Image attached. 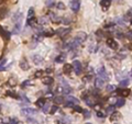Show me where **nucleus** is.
Instances as JSON below:
<instances>
[{
  "label": "nucleus",
  "instance_id": "12",
  "mask_svg": "<svg viewBox=\"0 0 132 124\" xmlns=\"http://www.w3.org/2000/svg\"><path fill=\"white\" fill-rule=\"evenodd\" d=\"M98 75H99V77L100 78H102L103 80H107V78H108V76H107V74H106V72H105V68L103 67H101V68H99L98 69Z\"/></svg>",
  "mask_w": 132,
  "mask_h": 124
},
{
  "label": "nucleus",
  "instance_id": "13",
  "mask_svg": "<svg viewBox=\"0 0 132 124\" xmlns=\"http://www.w3.org/2000/svg\"><path fill=\"white\" fill-rule=\"evenodd\" d=\"M32 60H33V63L35 65H40L43 63V58H42L40 55H34L33 57H32Z\"/></svg>",
  "mask_w": 132,
  "mask_h": 124
},
{
  "label": "nucleus",
  "instance_id": "39",
  "mask_svg": "<svg viewBox=\"0 0 132 124\" xmlns=\"http://www.w3.org/2000/svg\"><path fill=\"white\" fill-rule=\"evenodd\" d=\"M62 91H63L64 93H66V95H68V93L70 92V87L67 86V87H65L64 89H62Z\"/></svg>",
  "mask_w": 132,
  "mask_h": 124
},
{
  "label": "nucleus",
  "instance_id": "29",
  "mask_svg": "<svg viewBox=\"0 0 132 124\" xmlns=\"http://www.w3.org/2000/svg\"><path fill=\"white\" fill-rule=\"evenodd\" d=\"M73 109H74L75 111H76V112H80V113L83 112V109H82V108H80V107H79L78 104H76V105L74 104V105H73Z\"/></svg>",
  "mask_w": 132,
  "mask_h": 124
},
{
  "label": "nucleus",
  "instance_id": "17",
  "mask_svg": "<svg viewBox=\"0 0 132 124\" xmlns=\"http://www.w3.org/2000/svg\"><path fill=\"white\" fill-rule=\"evenodd\" d=\"M21 18H22V13L18 12V13H16V15H13V18H12V21H13V23H18V22H21Z\"/></svg>",
  "mask_w": 132,
  "mask_h": 124
},
{
  "label": "nucleus",
  "instance_id": "42",
  "mask_svg": "<svg viewBox=\"0 0 132 124\" xmlns=\"http://www.w3.org/2000/svg\"><path fill=\"white\" fill-rule=\"evenodd\" d=\"M21 99H22V100H24V101H25V102H29V99H26L25 97H24V95H22V97H21Z\"/></svg>",
  "mask_w": 132,
  "mask_h": 124
},
{
  "label": "nucleus",
  "instance_id": "11",
  "mask_svg": "<svg viewBox=\"0 0 132 124\" xmlns=\"http://www.w3.org/2000/svg\"><path fill=\"white\" fill-rule=\"evenodd\" d=\"M55 62L57 63V64H63V63L66 62V56H65V54H60L56 56L55 58Z\"/></svg>",
  "mask_w": 132,
  "mask_h": 124
},
{
  "label": "nucleus",
  "instance_id": "34",
  "mask_svg": "<svg viewBox=\"0 0 132 124\" xmlns=\"http://www.w3.org/2000/svg\"><path fill=\"white\" fill-rule=\"evenodd\" d=\"M96 115H97V117H101V119H105V117H106V114H105V113H102L101 111H97Z\"/></svg>",
  "mask_w": 132,
  "mask_h": 124
},
{
  "label": "nucleus",
  "instance_id": "41",
  "mask_svg": "<svg viewBox=\"0 0 132 124\" xmlns=\"http://www.w3.org/2000/svg\"><path fill=\"white\" fill-rule=\"evenodd\" d=\"M73 105H74V103H72V102H68V101H66V102H65V107L73 108Z\"/></svg>",
  "mask_w": 132,
  "mask_h": 124
},
{
  "label": "nucleus",
  "instance_id": "3",
  "mask_svg": "<svg viewBox=\"0 0 132 124\" xmlns=\"http://www.w3.org/2000/svg\"><path fill=\"white\" fill-rule=\"evenodd\" d=\"M70 9L74 12H78L80 9V0H70Z\"/></svg>",
  "mask_w": 132,
  "mask_h": 124
},
{
  "label": "nucleus",
  "instance_id": "9",
  "mask_svg": "<svg viewBox=\"0 0 132 124\" xmlns=\"http://www.w3.org/2000/svg\"><path fill=\"white\" fill-rule=\"evenodd\" d=\"M48 21H50V19H48L47 15H43V17L38 19V24H40V25H45V24L48 23Z\"/></svg>",
  "mask_w": 132,
  "mask_h": 124
},
{
  "label": "nucleus",
  "instance_id": "47",
  "mask_svg": "<svg viewBox=\"0 0 132 124\" xmlns=\"http://www.w3.org/2000/svg\"><path fill=\"white\" fill-rule=\"evenodd\" d=\"M115 124H119V123H115Z\"/></svg>",
  "mask_w": 132,
  "mask_h": 124
},
{
  "label": "nucleus",
  "instance_id": "32",
  "mask_svg": "<svg viewBox=\"0 0 132 124\" xmlns=\"http://www.w3.org/2000/svg\"><path fill=\"white\" fill-rule=\"evenodd\" d=\"M32 17H34V9L33 8H30L29 12H28V18H32Z\"/></svg>",
  "mask_w": 132,
  "mask_h": 124
},
{
  "label": "nucleus",
  "instance_id": "19",
  "mask_svg": "<svg viewBox=\"0 0 132 124\" xmlns=\"http://www.w3.org/2000/svg\"><path fill=\"white\" fill-rule=\"evenodd\" d=\"M54 102H55L56 104H62V103L65 102V98L62 97V95H57V97L54 98Z\"/></svg>",
  "mask_w": 132,
  "mask_h": 124
},
{
  "label": "nucleus",
  "instance_id": "38",
  "mask_svg": "<svg viewBox=\"0 0 132 124\" xmlns=\"http://www.w3.org/2000/svg\"><path fill=\"white\" fill-rule=\"evenodd\" d=\"M42 75H43V72H42V70H38V72L34 74V77H35V78H38V77H41Z\"/></svg>",
  "mask_w": 132,
  "mask_h": 124
},
{
  "label": "nucleus",
  "instance_id": "2",
  "mask_svg": "<svg viewBox=\"0 0 132 124\" xmlns=\"http://www.w3.org/2000/svg\"><path fill=\"white\" fill-rule=\"evenodd\" d=\"M21 114L24 115V117H31V115H35V114H38V110H36V109H32V108L22 109L21 110Z\"/></svg>",
  "mask_w": 132,
  "mask_h": 124
},
{
  "label": "nucleus",
  "instance_id": "24",
  "mask_svg": "<svg viewBox=\"0 0 132 124\" xmlns=\"http://www.w3.org/2000/svg\"><path fill=\"white\" fill-rule=\"evenodd\" d=\"M50 109H51L50 103H46V102H45V104L42 107V110H43L44 113H48V112H50Z\"/></svg>",
  "mask_w": 132,
  "mask_h": 124
},
{
  "label": "nucleus",
  "instance_id": "44",
  "mask_svg": "<svg viewBox=\"0 0 132 124\" xmlns=\"http://www.w3.org/2000/svg\"><path fill=\"white\" fill-rule=\"evenodd\" d=\"M29 122H33V124H38V123H36L35 120H31V119H29Z\"/></svg>",
  "mask_w": 132,
  "mask_h": 124
},
{
  "label": "nucleus",
  "instance_id": "10",
  "mask_svg": "<svg viewBox=\"0 0 132 124\" xmlns=\"http://www.w3.org/2000/svg\"><path fill=\"white\" fill-rule=\"evenodd\" d=\"M28 25L32 26V28H36V26H38V19H35L34 17L29 18V19H28Z\"/></svg>",
  "mask_w": 132,
  "mask_h": 124
},
{
  "label": "nucleus",
  "instance_id": "22",
  "mask_svg": "<svg viewBox=\"0 0 132 124\" xmlns=\"http://www.w3.org/2000/svg\"><path fill=\"white\" fill-rule=\"evenodd\" d=\"M115 105H109V107H107V109H106V114H109L110 115L112 112H115Z\"/></svg>",
  "mask_w": 132,
  "mask_h": 124
},
{
  "label": "nucleus",
  "instance_id": "14",
  "mask_svg": "<svg viewBox=\"0 0 132 124\" xmlns=\"http://www.w3.org/2000/svg\"><path fill=\"white\" fill-rule=\"evenodd\" d=\"M53 81H54V79L50 76H46V77H43V78H42V82H43L44 85H47V86L48 85H52Z\"/></svg>",
  "mask_w": 132,
  "mask_h": 124
},
{
  "label": "nucleus",
  "instance_id": "30",
  "mask_svg": "<svg viewBox=\"0 0 132 124\" xmlns=\"http://www.w3.org/2000/svg\"><path fill=\"white\" fill-rule=\"evenodd\" d=\"M116 90V86L115 85H108L107 86V91H110V92H112V91Z\"/></svg>",
  "mask_w": 132,
  "mask_h": 124
},
{
  "label": "nucleus",
  "instance_id": "46",
  "mask_svg": "<svg viewBox=\"0 0 132 124\" xmlns=\"http://www.w3.org/2000/svg\"><path fill=\"white\" fill-rule=\"evenodd\" d=\"M85 124H93V123H85Z\"/></svg>",
  "mask_w": 132,
  "mask_h": 124
},
{
  "label": "nucleus",
  "instance_id": "35",
  "mask_svg": "<svg viewBox=\"0 0 132 124\" xmlns=\"http://www.w3.org/2000/svg\"><path fill=\"white\" fill-rule=\"evenodd\" d=\"M61 22H63L64 24H68V23L70 22V19L68 17H64V18L62 19V21H61Z\"/></svg>",
  "mask_w": 132,
  "mask_h": 124
},
{
  "label": "nucleus",
  "instance_id": "23",
  "mask_svg": "<svg viewBox=\"0 0 132 124\" xmlns=\"http://www.w3.org/2000/svg\"><path fill=\"white\" fill-rule=\"evenodd\" d=\"M35 104L38 105L39 108H42L44 104H45V99H43V98L38 99V100H36V103H35Z\"/></svg>",
  "mask_w": 132,
  "mask_h": 124
},
{
  "label": "nucleus",
  "instance_id": "21",
  "mask_svg": "<svg viewBox=\"0 0 132 124\" xmlns=\"http://www.w3.org/2000/svg\"><path fill=\"white\" fill-rule=\"evenodd\" d=\"M20 30H21V22H18V23H16L15 28H13V33H19Z\"/></svg>",
  "mask_w": 132,
  "mask_h": 124
},
{
  "label": "nucleus",
  "instance_id": "16",
  "mask_svg": "<svg viewBox=\"0 0 132 124\" xmlns=\"http://www.w3.org/2000/svg\"><path fill=\"white\" fill-rule=\"evenodd\" d=\"M63 70H64L65 74H70V73L73 72V66L70 64H65Z\"/></svg>",
  "mask_w": 132,
  "mask_h": 124
},
{
  "label": "nucleus",
  "instance_id": "4",
  "mask_svg": "<svg viewBox=\"0 0 132 124\" xmlns=\"http://www.w3.org/2000/svg\"><path fill=\"white\" fill-rule=\"evenodd\" d=\"M86 38H87V34L85 33V32H78V33H77L76 40L79 44L84 43V41H86Z\"/></svg>",
  "mask_w": 132,
  "mask_h": 124
},
{
  "label": "nucleus",
  "instance_id": "36",
  "mask_svg": "<svg viewBox=\"0 0 132 124\" xmlns=\"http://www.w3.org/2000/svg\"><path fill=\"white\" fill-rule=\"evenodd\" d=\"M82 113H84V117H86V119H88V117H90V112H89L88 110H83V112Z\"/></svg>",
  "mask_w": 132,
  "mask_h": 124
},
{
  "label": "nucleus",
  "instance_id": "45",
  "mask_svg": "<svg viewBox=\"0 0 132 124\" xmlns=\"http://www.w3.org/2000/svg\"><path fill=\"white\" fill-rule=\"evenodd\" d=\"M3 1H5V0H0V5H1V3H2Z\"/></svg>",
  "mask_w": 132,
  "mask_h": 124
},
{
  "label": "nucleus",
  "instance_id": "43",
  "mask_svg": "<svg viewBox=\"0 0 132 124\" xmlns=\"http://www.w3.org/2000/svg\"><path fill=\"white\" fill-rule=\"evenodd\" d=\"M127 37H129V40H131V31H129V32H128V34H127Z\"/></svg>",
  "mask_w": 132,
  "mask_h": 124
},
{
  "label": "nucleus",
  "instance_id": "27",
  "mask_svg": "<svg viewBox=\"0 0 132 124\" xmlns=\"http://www.w3.org/2000/svg\"><path fill=\"white\" fill-rule=\"evenodd\" d=\"M57 110H58L57 105H52V108L50 109V112H48V113H50V114H54V113H55Z\"/></svg>",
  "mask_w": 132,
  "mask_h": 124
},
{
  "label": "nucleus",
  "instance_id": "7",
  "mask_svg": "<svg viewBox=\"0 0 132 124\" xmlns=\"http://www.w3.org/2000/svg\"><path fill=\"white\" fill-rule=\"evenodd\" d=\"M103 86H105V80L102 78H100V77H97L95 79V87H96V89H101Z\"/></svg>",
  "mask_w": 132,
  "mask_h": 124
},
{
  "label": "nucleus",
  "instance_id": "37",
  "mask_svg": "<svg viewBox=\"0 0 132 124\" xmlns=\"http://www.w3.org/2000/svg\"><path fill=\"white\" fill-rule=\"evenodd\" d=\"M46 6H47L48 8L53 7V6H54V0H47V1H46Z\"/></svg>",
  "mask_w": 132,
  "mask_h": 124
},
{
  "label": "nucleus",
  "instance_id": "20",
  "mask_svg": "<svg viewBox=\"0 0 132 124\" xmlns=\"http://www.w3.org/2000/svg\"><path fill=\"white\" fill-rule=\"evenodd\" d=\"M124 104H125V100H124L123 98H121V99H118V100H117V102H116L115 107L120 108V107H123Z\"/></svg>",
  "mask_w": 132,
  "mask_h": 124
},
{
  "label": "nucleus",
  "instance_id": "26",
  "mask_svg": "<svg viewBox=\"0 0 132 124\" xmlns=\"http://www.w3.org/2000/svg\"><path fill=\"white\" fill-rule=\"evenodd\" d=\"M129 84H130V79H124V80H121L120 82H119V85H120L121 87H127Z\"/></svg>",
  "mask_w": 132,
  "mask_h": 124
},
{
  "label": "nucleus",
  "instance_id": "25",
  "mask_svg": "<svg viewBox=\"0 0 132 124\" xmlns=\"http://www.w3.org/2000/svg\"><path fill=\"white\" fill-rule=\"evenodd\" d=\"M120 95L121 97H128L130 95V90L129 89H123V90H120Z\"/></svg>",
  "mask_w": 132,
  "mask_h": 124
},
{
  "label": "nucleus",
  "instance_id": "5",
  "mask_svg": "<svg viewBox=\"0 0 132 124\" xmlns=\"http://www.w3.org/2000/svg\"><path fill=\"white\" fill-rule=\"evenodd\" d=\"M47 17H48V19H50L52 22H54V23H60V22L62 21V19H61L60 17H57L55 13H53V12H48Z\"/></svg>",
  "mask_w": 132,
  "mask_h": 124
},
{
  "label": "nucleus",
  "instance_id": "8",
  "mask_svg": "<svg viewBox=\"0 0 132 124\" xmlns=\"http://www.w3.org/2000/svg\"><path fill=\"white\" fill-rule=\"evenodd\" d=\"M100 6H101V8H102L103 10H108L109 8H110V6H111V0H101L100 1Z\"/></svg>",
  "mask_w": 132,
  "mask_h": 124
},
{
  "label": "nucleus",
  "instance_id": "1",
  "mask_svg": "<svg viewBox=\"0 0 132 124\" xmlns=\"http://www.w3.org/2000/svg\"><path fill=\"white\" fill-rule=\"evenodd\" d=\"M73 70L75 72V74L76 75H80L83 73V66H82V63L79 62V60H74L73 62Z\"/></svg>",
  "mask_w": 132,
  "mask_h": 124
},
{
  "label": "nucleus",
  "instance_id": "6",
  "mask_svg": "<svg viewBox=\"0 0 132 124\" xmlns=\"http://www.w3.org/2000/svg\"><path fill=\"white\" fill-rule=\"evenodd\" d=\"M107 45H108L111 50H117L118 46H119L118 45V43H117V41L113 40V38H111V37L107 40Z\"/></svg>",
  "mask_w": 132,
  "mask_h": 124
},
{
  "label": "nucleus",
  "instance_id": "28",
  "mask_svg": "<svg viewBox=\"0 0 132 124\" xmlns=\"http://www.w3.org/2000/svg\"><path fill=\"white\" fill-rule=\"evenodd\" d=\"M110 115H111V117H110L111 120H116V119H118V117H120V113H118V112H112Z\"/></svg>",
  "mask_w": 132,
  "mask_h": 124
},
{
  "label": "nucleus",
  "instance_id": "40",
  "mask_svg": "<svg viewBox=\"0 0 132 124\" xmlns=\"http://www.w3.org/2000/svg\"><path fill=\"white\" fill-rule=\"evenodd\" d=\"M29 85H32L31 80H26L24 82H22V87H26V86H29Z\"/></svg>",
  "mask_w": 132,
  "mask_h": 124
},
{
  "label": "nucleus",
  "instance_id": "15",
  "mask_svg": "<svg viewBox=\"0 0 132 124\" xmlns=\"http://www.w3.org/2000/svg\"><path fill=\"white\" fill-rule=\"evenodd\" d=\"M66 101L72 102V103H74V104H78V103H79L78 99H76L75 97H73V95H66Z\"/></svg>",
  "mask_w": 132,
  "mask_h": 124
},
{
  "label": "nucleus",
  "instance_id": "18",
  "mask_svg": "<svg viewBox=\"0 0 132 124\" xmlns=\"http://www.w3.org/2000/svg\"><path fill=\"white\" fill-rule=\"evenodd\" d=\"M20 67H21V68H22V70H28V69H29V64H28V62H26V60L25 59H22L21 60V62H20Z\"/></svg>",
  "mask_w": 132,
  "mask_h": 124
},
{
  "label": "nucleus",
  "instance_id": "31",
  "mask_svg": "<svg viewBox=\"0 0 132 124\" xmlns=\"http://www.w3.org/2000/svg\"><path fill=\"white\" fill-rule=\"evenodd\" d=\"M8 84H9L11 87H13V86L17 85V80H16L15 78H11V79H9V82H8Z\"/></svg>",
  "mask_w": 132,
  "mask_h": 124
},
{
  "label": "nucleus",
  "instance_id": "33",
  "mask_svg": "<svg viewBox=\"0 0 132 124\" xmlns=\"http://www.w3.org/2000/svg\"><path fill=\"white\" fill-rule=\"evenodd\" d=\"M56 7H57V9H60V10H64L65 8V5L63 2H57V5H56Z\"/></svg>",
  "mask_w": 132,
  "mask_h": 124
}]
</instances>
